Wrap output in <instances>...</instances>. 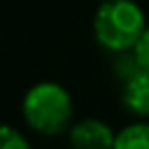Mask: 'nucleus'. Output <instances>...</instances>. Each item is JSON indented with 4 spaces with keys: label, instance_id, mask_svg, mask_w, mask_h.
<instances>
[{
    "label": "nucleus",
    "instance_id": "obj_1",
    "mask_svg": "<svg viewBox=\"0 0 149 149\" xmlns=\"http://www.w3.org/2000/svg\"><path fill=\"white\" fill-rule=\"evenodd\" d=\"M145 29V11L134 0H103L94 11V40L110 53L134 51Z\"/></svg>",
    "mask_w": 149,
    "mask_h": 149
},
{
    "label": "nucleus",
    "instance_id": "obj_2",
    "mask_svg": "<svg viewBox=\"0 0 149 149\" xmlns=\"http://www.w3.org/2000/svg\"><path fill=\"white\" fill-rule=\"evenodd\" d=\"M22 116L33 132L59 136L70 130L74 105L70 92L55 81H40L22 99Z\"/></svg>",
    "mask_w": 149,
    "mask_h": 149
},
{
    "label": "nucleus",
    "instance_id": "obj_3",
    "mask_svg": "<svg viewBox=\"0 0 149 149\" xmlns=\"http://www.w3.org/2000/svg\"><path fill=\"white\" fill-rule=\"evenodd\" d=\"M116 132L94 116L72 123L68 130V143L72 149H114Z\"/></svg>",
    "mask_w": 149,
    "mask_h": 149
},
{
    "label": "nucleus",
    "instance_id": "obj_4",
    "mask_svg": "<svg viewBox=\"0 0 149 149\" xmlns=\"http://www.w3.org/2000/svg\"><path fill=\"white\" fill-rule=\"evenodd\" d=\"M121 103L134 116L138 118L149 116V72L147 70H140V72L132 74L130 79L123 81Z\"/></svg>",
    "mask_w": 149,
    "mask_h": 149
},
{
    "label": "nucleus",
    "instance_id": "obj_5",
    "mask_svg": "<svg viewBox=\"0 0 149 149\" xmlns=\"http://www.w3.org/2000/svg\"><path fill=\"white\" fill-rule=\"evenodd\" d=\"M114 149H149V123H132L116 132Z\"/></svg>",
    "mask_w": 149,
    "mask_h": 149
},
{
    "label": "nucleus",
    "instance_id": "obj_6",
    "mask_svg": "<svg viewBox=\"0 0 149 149\" xmlns=\"http://www.w3.org/2000/svg\"><path fill=\"white\" fill-rule=\"evenodd\" d=\"M0 149H31V145L15 127L0 123Z\"/></svg>",
    "mask_w": 149,
    "mask_h": 149
},
{
    "label": "nucleus",
    "instance_id": "obj_7",
    "mask_svg": "<svg viewBox=\"0 0 149 149\" xmlns=\"http://www.w3.org/2000/svg\"><path fill=\"white\" fill-rule=\"evenodd\" d=\"M134 53H136V57H138L140 66L149 72V24H147V29H145L143 37L138 40V44L134 46Z\"/></svg>",
    "mask_w": 149,
    "mask_h": 149
}]
</instances>
